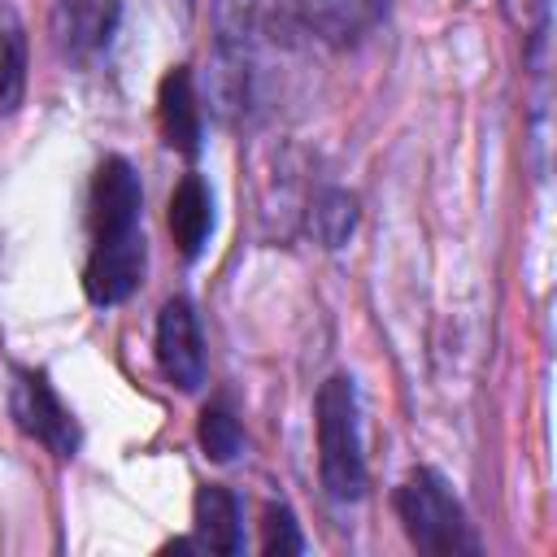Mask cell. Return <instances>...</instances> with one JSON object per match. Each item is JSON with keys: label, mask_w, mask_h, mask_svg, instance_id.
Instances as JSON below:
<instances>
[{"label": "cell", "mask_w": 557, "mask_h": 557, "mask_svg": "<svg viewBox=\"0 0 557 557\" xmlns=\"http://www.w3.org/2000/svg\"><path fill=\"white\" fill-rule=\"evenodd\" d=\"M318 470L331 500H357L366 492V457H361V426H357V392L348 374H331L318 396Z\"/></svg>", "instance_id": "1"}, {"label": "cell", "mask_w": 557, "mask_h": 557, "mask_svg": "<svg viewBox=\"0 0 557 557\" xmlns=\"http://www.w3.org/2000/svg\"><path fill=\"white\" fill-rule=\"evenodd\" d=\"M396 513L405 522L409 544L422 548V553L453 557V553H474L479 548L457 496L448 492V483L435 470H409V479L396 487Z\"/></svg>", "instance_id": "2"}, {"label": "cell", "mask_w": 557, "mask_h": 557, "mask_svg": "<svg viewBox=\"0 0 557 557\" xmlns=\"http://www.w3.org/2000/svg\"><path fill=\"white\" fill-rule=\"evenodd\" d=\"M9 409H13L17 426L30 440H39L48 453H57V457H74L78 453V422L70 418V409L57 400V392L48 387V379L39 370H26V366L13 370Z\"/></svg>", "instance_id": "3"}, {"label": "cell", "mask_w": 557, "mask_h": 557, "mask_svg": "<svg viewBox=\"0 0 557 557\" xmlns=\"http://www.w3.org/2000/svg\"><path fill=\"white\" fill-rule=\"evenodd\" d=\"M139 205H144V191H139V174L131 170V161L104 157L91 178V205H87L91 244L139 231Z\"/></svg>", "instance_id": "4"}, {"label": "cell", "mask_w": 557, "mask_h": 557, "mask_svg": "<svg viewBox=\"0 0 557 557\" xmlns=\"http://www.w3.org/2000/svg\"><path fill=\"white\" fill-rule=\"evenodd\" d=\"M157 366L178 392H196L205 383V344L196 326V309L174 296L157 313Z\"/></svg>", "instance_id": "5"}, {"label": "cell", "mask_w": 557, "mask_h": 557, "mask_svg": "<svg viewBox=\"0 0 557 557\" xmlns=\"http://www.w3.org/2000/svg\"><path fill=\"white\" fill-rule=\"evenodd\" d=\"M144 261H148V248H144L139 231L91 244V257H87V270H83L87 300L100 305V309L104 305H122L144 283Z\"/></svg>", "instance_id": "6"}, {"label": "cell", "mask_w": 557, "mask_h": 557, "mask_svg": "<svg viewBox=\"0 0 557 557\" xmlns=\"http://www.w3.org/2000/svg\"><path fill=\"white\" fill-rule=\"evenodd\" d=\"M157 122H161V135H165V144H170L174 152H183V157H196V152H200V104H196L187 65H174V70L161 78V91H157Z\"/></svg>", "instance_id": "7"}, {"label": "cell", "mask_w": 557, "mask_h": 557, "mask_svg": "<svg viewBox=\"0 0 557 557\" xmlns=\"http://www.w3.org/2000/svg\"><path fill=\"white\" fill-rule=\"evenodd\" d=\"M165 222H170V235H174L178 252L187 261H196L205 252V244H209V231H213V196H209L200 174H183L178 178V187L170 191Z\"/></svg>", "instance_id": "8"}, {"label": "cell", "mask_w": 557, "mask_h": 557, "mask_svg": "<svg viewBox=\"0 0 557 557\" xmlns=\"http://www.w3.org/2000/svg\"><path fill=\"white\" fill-rule=\"evenodd\" d=\"M117 0H61L57 4V35L74 57H87L109 44L117 26Z\"/></svg>", "instance_id": "9"}, {"label": "cell", "mask_w": 557, "mask_h": 557, "mask_svg": "<svg viewBox=\"0 0 557 557\" xmlns=\"http://www.w3.org/2000/svg\"><path fill=\"white\" fill-rule=\"evenodd\" d=\"M196 535H200V548L209 553H222V557H235L244 548V522H239V505L226 487L209 483L196 492Z\"/></svg>", "instance_id": "10"}, {"label": "cell", "mask_w": 557, "mask_h": 557, "mask_svg": "<svg viewBox=\"0 0 557 557\" xmlns=\"http://www.w3.org/2000/svg\"><path fill=\"white\" fill-rule=\"evenodd\" d=\"M296 9L313 30L331 39H352L387 13V0H296Z\"/></svg>", "instance_id": "11"}, {"label": "cell", "mask_w": 557, "mask_h": 557, "mask_svg": "<svg viewBox=\"0 0 557 557\" xmlns=\"http://www.w3.org/2000/svg\"><path fill=\"white\" fill-rule=\"evenodd\" d=\"M26 96V35L4 13L0 17V117H9Z\"/></svg>", "instance_id": "12"}, {"label": "cell", "mask_w": 557, "mask_h": 557, "mask_svg": "<svg viewBox=\"0 0 557 557\" xmlns=\"http://www.w3.org/2000/svg\"><path fill=\"white\" fill-rule=\"evenodd\" d=\"M309 226H313V235H318L326 248L348 244V235H352V226H357V200H352L348 191H339V187H326V191L313 200Z\"/></svg>", "instance_id": "13"}, {"label": "cell", "mask_w": 557, "mask_h": 557, "mask_svg": "<svg viewBox=\"0 0 557 557\" xmlns=\"http://www.w3.org/2000/svg\"><path fill=\"white\" fill-rule=\"evenodd\" d=\"M196 435H200V448H205L209 461H231V457H239V448H244V431H239V422H235L222 405H209V409L200 413Z\"/></svg>", "instance_id": "14"}, {"label": "cell", "mask_w": 557, "mask_h": 557, "mask_svg": "<svg viewBox=\"0 0 557 557\" xmlns=\"http://www.w3.org/2000/svg\"><path fill=\"white\" fill-rule=\"evenodd\" d=\"M261 548L265 553H300L305 540H300V527L292 518L287 505H270L265 509V522H261Z\"/></svg>", "instance_id": "15"}]
</instances>
